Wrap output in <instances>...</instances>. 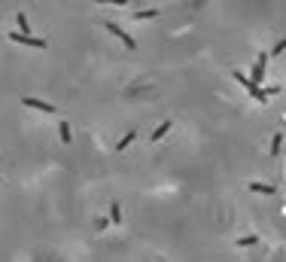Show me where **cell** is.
Returning a JSON list of instances; mask_svg holds the SVG:
<instances>
[{"label":"cell","mask_w":286,"mask_h":262,"mask_svg":"<svg viewBox=\"0 0 286 262\" xmlns=\"http://www.w3.org/2000/svg\"><path fill=\"white\" fill-rule=\"evenodd\" d=\"M265 67H268V52H259V58H256V67L250 70V83H253L259 88V83L265 79Z\"/></svg>","instance_id":"1"},{"label":"cell","mask_w":286,"mask_h":262,"mask_svg":"<svg viewBox=\"0 0 286 262\" xmlns=\"http://www.w3.org/2000/svg\"><path fill=\"white\" fill-rule=\"evenodd\" d=\"M13 43H21V46H31V49H46V40L43 37H31V34H9Z\"/></svg>","instance_id":"2"},{"label":"cell","mask_w":286,"mask_h":262,"mask_svg":"<svg viewBox=\"0 0 286 262\" xmlns=\"http://www.w3.org/2000/svg\"><path fill=\"white\" fill-rule=\"evenodd\" d=\"M104 28H107L110 34H116V37H119V40H122V43H125V46H128V49H137V43H134V40L128 37V34H125V31L119 28V25H113V21H104Z\"/></svg>","instance_id":"3"},{"label":"cell","mask_w":286,"mask_h":262,"mask_svg":"<svg viewBox=\"0 0 286 262\" xmlns=\"http://www.w3.org/2000/svg\"><path fill=\"white\" fill-rule=\"evenodd\" d=\"M25 107H31V110H43V113H55V104H46V101H40V98H25L21 101Z\"/></svg>","instance_id":"4"},{"label":"cell","mask_w":286,"mask_h":262,"mask_svg":"<svg viewBox=\"0 0 286 262\" xmlns=\"http://www.w3.org/2000/svg\"><path fill=\"white\" fill-rule=\"evenodd\" d=\"M170 128H174V122H170V119H165V122H162V125H158V128L152 131V138H150V140H162V138H165V134H168Z\"/></svg>","instance_id":"5"},{"label":"cell","mask_w":286,"mask_h":262,"mask_svg":"<svg viewBox=\"0 0 286 262\" xmlns=\"http://www.w3.org/2000/svg\"><path fill=\"white\" fill-rule=\"evenodd\" d=\"M250 189H253V192H259V195H274V192H277V189H274V186H268V183H250Z\"/></svg>","instance_id":"6"},{"label":"cell","mask_w":286,"mask_h":262,"mask_svg":"<svg viewBox=\"0 0 286 262\" xmlns=\"http://www.w3.org/2000/svg\"><path fill=\"white\" fill-rule=\"evenodd\" d=\"M134 138H137V131H128V134H125V138H122V140L116 143V150H119V153H125V146H128V143H131Z\"/></svg>","instance_id":"7"},{"label":"cell","mask_w":286,"mask_h":262,"mask_svg":"<svg viewBox=\"0 0 286 262\" xmlns=\"http://www.w3.org/2000/svg\"><path fill=\"white\" fill-rule=\"evenodd\" d=\"M280 146H283V134H274V140H271V156H277Z\"/></svg>","instance_id":"8"},{"label":"cell","mask_w":286,"mask_h":262,"mask_svg":"<svg viewBox=\"0 0 286 262\" xmlns=\"http://www.w3.org/2000/svg\"><path fill=\"white\" fill-rule=\"evenodd\" d=\"M256 241H259L256 235H247V238H237V247H253Z\"/></svg>","instance_id":"9"},{"label":"cell","mask_w":286,"mask_h":262,"mask_svg":"<svg viewBox=\"0 0 286 262\" xmlns=\"http://www.w3.org/2000/svg\"><path fill=\"white\" fill-rule=\"evenodd\" d=\"M110 220H113V223H122V210H119L116 201H113V208H110Z\"/></svg>","instance_id":"10"},{"label":"cell","mask_w":286,"mask_h":262,"mask_svg":"<svg viewBox=\"0 0 286 262\" xmlns=\"http://www.w3.org/2000/svg\"><path fill=\"white\" fill-rule=\"evenodd\" d=\"M58 128H61V140H64V143H70V125H67V122H61Z\"/></svg>","instance_id":"11"},{"label":"cell","mask_w":286,"mask_h":262,"mask_svg":"<svg viewBox=\"0 0 286 262\" xmlns=\"http://www.w3.org/2000/svg\"><path fill=\"white\" fill-rule=\"evenodd\" d=\"M232 76H235V79H237V83H241V86H244V88H250V86H253V83H250V79H247V76H244V73H241V70H235V73H232Z\"/></svg>","instance_id":"12"},{"label":"cell","mask_w":286,"mask_h":262,"mask_svg":"<svg viewBox=\"0 0 286 262\" xmlns=\"http://www.w3.org/2000/svg\"><path fill=\"white\" fill-rule=\"evenodd\" d=\"M16 21H18V28H21V31H31V28H28V16H25V13H18V16H16Z\"/></svg>","instance_id":"13"},{"label":"cell","mask_w":286,"mask_h":262,"mask_svg":"<svg viewBox=\"0 0 286 262\" xmlns=\"http://www.w3.org/2000/svg\"><path fill=\"white\" fill-rule=\"evenodd\" d=\"M283 49H286V37H283V40L277 43V46H274V49H271V55H268V58H274V55H280Z\"/></svg>","instance_id":"14"},{"label":"cell","mask_w":286,"mask_h":262,"mask_svg":"<svg viewBox=\"0 0 286 262\" xmlns=\"http://www.w3.org/2000/svg\"><path fill=\"white\" fill-rule=\"evenodd\" d=\"M155 16H158V9H146V13H137V18H140V21H143V18H155Z\"/></svg>","instance_id":"15"},{"label":"cell","mask_w":286,"mask_h":262,"mask_svg":"<svg viewBox=\"0 0 286 262\" xmlns=\"http://www.w3.org/2000/svg\"><path fill=\"white\" fill-rule=\"evenodd\" d=\"M0 180H3V177H0Z\"/></svg>","instance_id":"16"}]
</instances>
